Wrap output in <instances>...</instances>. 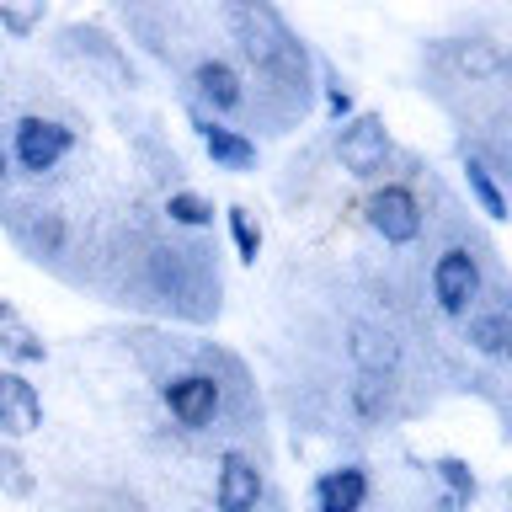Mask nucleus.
Listing matches in <instances>:
<instances>
[{"label": "nucleus", "mask_w": 512, "mask_h": 512, "mask_svg": "<svg viewBox=\"0 0 512 512\" xmlns=\"http://www.w3.org/2000/svg\"><path fill=\"white\" fill-rule=\"evenodd\" d=\"M230 22L240 32V48L256 59V70L283 80V86L299 96V107H304V91H310L304 86V43H294V32H288L262 0H230Z\"/></svg>", "instance_id": "obj_1"}, {"label": "nucleus", "mask_w": 512, "mask_h": 512, "mask_svg": "<svg viewBox=\"0 0 512 512\" xmlns=\"http://www.w3.org/2000/svg\"><path fill=\"white\" fill-rule=\"evenodd\" d=\"M486 294V272H480V256L470 246H448L438 262H432V299L448 320H464Z\"/></svg>", "instance_id": "obj_2"}, {"label": "nucleus", "mask_w": 512, "mask_h": 512, "mask_svg": "<svg viewBox=\"0 0 512 512\" xmlns=\"http://www.w3.org/2000/svg\"><path fill=\"white\" fill-rule=\"evenodd\" d=\"M363 214H368V230H374L384 246H411V240H422V198L406 187V182H384L368 192V203H363Z\"/></svg>", "instance_id": "obj_3"}, {"label": "nucleus", "mask_w": 512, "mask_h": 512, "mask_svg": "<svg viewBox=\"0 0 512 512\" xmlns=\"http://www.w3.org/2000/svg\"><path fill=\"white\" fill-rule=\"evenodd\" d=\"M336 160H342V171L358 176V182H374L384 171V160H390V128H384L379 112H352L342 123V134H336Z\"/></svg>", "instance_id": "obj_4"}, {"label": "nucleus", "mask_w": 512, "mask_h": 512, "mask_svg": "<svg viewBox=\"0 0 512 512\" xmlns=\"http://www.w3.org/2000/svg\"><path fill=\"white\" fill-rule=\"evenodd\" d=\"M70 150H75V128L59 123V118H38V112L22 118L16 134H11V155L27 176H48Z\"/></svg>", "instance_id": "obj_5"}, {"label": "nucleus", "mask_w": 512, "mask_h": 512, "mask_svg": "<svg viewBox=\"0 0 512 512\" xmlns=\"http://www.w3.org/2000/svg\"><path fill=\"white\" fill-rule=\"evenodd\" d=\"M160 400H166L171 422L182 432H203V427H214V416L224 406V390H219L214 374H176V379L160 384Z\"/></svg>", "instance_id": "obj_6"}, {"label": "nucleus", "mask_w": 512, "mask_h": 512, "mask_svg": "<svg viewBox=\"0 0 512 512\" xmlns=\"http://www.w3.org/2000/svg\"><path fill=\"white\" fill-rule=\"evenodd\" d=\"M43 427V395L22 368H0V438H32Z\"/></svg>", "instance_id": "obj_7"}, {"label": "nucleus", "mask_w": 512, "mask_h": 512, "mask_svg": "<svg viewBox=\"0 0 512 512\" xmlns=\"http://www.w3.org/2000/svg\"><path fill=\"white\" fill-rule=\"evenodd\" d=\"M214 507H219V512H256V507H262V470H256L246 454H235V448L219 459Z\"/></svg>", "instance_id": "obj_8"}, {"label": "nucleus", "mask_w": 512, "mask_h": 512, "mask_svg": "<svg viewBox=\"0 0 512 512\" xmlns=\"http://www.w3.org/2000/svg\"><path fill=\"white\" fill-rule=\"evenodd\" d=\"M192 128H198V139H203V150L208 160H214L219 171H251L256 166V139H246L240 128L230 123H214V118H192Z\"/></svg>", "instance_id": "obj_9"}, {"label": "nucleus", "mask_w": 512, "mask_h": 512, "mask_svg": "<svg viewBox=\"0 0 512 512\" xmlns=\"http://www.w3.org/2000/svg\"><path fill=\"white\" fill-rule=\"evenodd\" d=\"M368 507V470L363 464H336L315 480V512H363Z\"/></svg>", "instance_id": "obj_10"}, {"label": "nucleus", "mask_w": 512, "mask_h": 512, "mask_svg": "<svg viewBox=\"0 0 512 512\" xmlns=\"http://www.w3.org/2000/svg\"><path fill=\"white\" fill-rule=\"evenodd\" d=\"M464 342H470L480 358H507V342H512V320H507V304H475L464 315Z\"/></svg>", "instance_id": "obj_11"}, {"label": "nucleus", "mask_w": 512, "mask_h": 512, "mask_svg": "<svg viewBox=\"0 0 512 512\" xmlns=\"http://www.w3.org/2000/svg\"><path fill=\"white\" fill-rule=\"evenodd\" d=\"M192 91H198V102H203V107H214L219 118L246 102V86H240V75H235L224 59H203L198 70H192Z\"/></svg>", "instance_id": "obj_12"}, {"label": "nucleus", "mask_w": 512, "mask_h": 512, "mask_svg": "<svg viewBox=\"0 0 512 512\" xmlns=\"http://www.w3.org/2000/svg\"><path fill=\"white\" fill-rule=\"evenodd\" d=\"M0 358L16 363V368H32V363H43L48 358V347H43V336L27 326V315L16 310V304L0 299Z\"/></svg>", "instance_id": "obj_13"}, {"label": "nucleus", "mask_w": 512, "mask_h": 512, "mask_svg": "<svg viewBox=\"0 0 512 512\" xmlns=\"http://www.w3.org/2000/svg\"><path fill=\"white\" fill-rule=\"evenodd\" d=\"M352 363L363 368V374H374V379H390L395 368H400V347H395V336L390 331H379V326H352Z\"/></svg>", "instance_id": "obj_14"}, {"label": "nucleus", "mask_w": 512, "mask_h": 512, "mask_svg": "<svg viewBox=\"0 0 512 512\" xmlns=\"http://www.w3.org/2000/svg\"><path fill=\"white\" fill-rule=\"evenodd\" d=\"M464 187H470V198L480 203L486 219H507V198H502V187H496V171L480 155H464Z\"/></svg>", "instance_id": "obj_15"}, {"label": "nucleus", "mask_w": 512, "mask_h": 512, "mask_svg": "<svg viewBox=\"0 0 512 512\" xmlns=\"http://www.w3.org/2000/svg\"><path fill=\"white\" fill-rule=\"evenodd\" d=\"M432 475L448 486V496H443V512H459V507H470L475 496H480V480H475V470L464 459H454V454H443L438 464H432Z\"/></svg>", "instance_id": "obj_16"}, {"label": "nucleus", "mask_w": 512, "mask_h": 512, "mask_svg": "<svg viewBox=\"0 0 512 512\" xmlns=\"http://www.w3.org/2000/svg\"><path fill=\"white\" fill-rule=\"evenodd\" d=\"M166 219H171V224H182V230H208V224H214V203H208L203 192L176 187L171 198H166Z\"/></svg>", "instance_id": "obj_17"}, {"label": "nucleus", "mask_w": 512, "mask_h": 512, "mask_svg": "<svg viewBox=\"0 0 512 512\" xmlns=\"http://www.w3.org/2000/svg\"><path fill=\"white\" fill-rule=\"evenodd\" d=\"M0 491H6V496H16V502H27V496L38 491V480H32L27 459L16 454L11 443H0Z\"/></svg>", "instance_id": "obj_18"}, {"label": "nucleus", "mask_w": 512, "mask_h": 512, "mask_svg": "<svg viewBox=\"0 0 512 512\" xmlns=\"http://www.w3.org/2000/svg\"><path fill=\"white\" fill-rule=\"evenodd\" d=\"M230 240H235V256L246 267H256V256H262V230H256L251 208H230Z\"/></svg>", "instance_id": "obj_19"}, {"label": "nucleus", "mask_w": 512, "mask_h": 512, "mask_svg": "<svg viewBox=\"0 0 512 512\" xmlns=\"http://www.w3.org/2000/svg\"><path fill=\"white\" fill-rule=\"evenodd\" d=\"M459 70L470 75V80H491V75H502V48L496 43H470V48H459Z\"/></svg>", "instance_id": "obj_20"}, {"label": "nucleus", "mask_w": 512, "mask_h": 512, "mask_svg": "<svg viewBox=\"0 0 512 512\" xmlns=\"http://www.w3.org/2000/svg\"><path fill=\"white\" fill-rule=\"evenodd\" d=\"M64 43L86 48V54H91L96 64H112V70H118V75H128L123 54H118V48H112V43H107V38H102V32H96V27H70V32H64Z\"/></svg>", "instance_id": "obj_21"}, {"label": "nucleus", "mask_w": 512, "mask_h": 512, "mask_svg": "<svg viewBox=\"0 0 512 512\" xmlns=\"http://www.w3.org/2000/svg\"><path fill=\"white\" fill-rule=\"evenodd\" d=\"M352 406H358V416H384V406H390V379H374V374H363L358 384H352Z\"/></svg>", "instance_id": "obj_22"}, {"label": "nucleus", "mask_w": 512, "mask_h": 512, "mask_svg": "<svg viewBox=\"0 0 512 512\" xmlns=\"http://www.w3.org/2000/svg\"><path fill=\"white\" fill-rule=\"evenodd\" d=\"M38 16H43V0H0V27L16 32V38H27L38 27Z\"/></svg>", "instance_id": "obj_23"}, {"label": "nucleus", "mask_w": 512, "mask_h": 512, "mask_svg": "<svg viewBox=\"0 0 512 512\" xmlns=\"http://www.w3.org/2000/svg\"><path fill=\"white\" fill-rule=\"evenodd\" d=\"M320 86H326V118L331 123H347L352 112H358V107H352V91L342 86V75H336V70H320Z\"/></svg>", "instance_id": "obj_24"}, {"label": "nucleus", "mask_w": 512, "mask_h": 512, "mask_svg": "<svg viewBox=\"0 0 512 512\" xmlns=\"http://www.w3.org/2000/svg\"><path fill=\"white\" fill-rule=\"evenodd\" d=\"M6 166H11V155H6V144H0V176H6Z\"/></svg>", "instance_id": "obj_25"}]
</instances>
